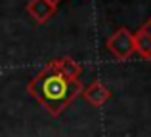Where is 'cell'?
I'll list each match as a JSON object with an SVG mask.
<instances>
[{
    "instance_id": "6da1fadb",
    "label": "cell",
    "mask_w": 151,
    "mask_h": 137,
    "mask_svg": "<svg viewBox=\"0 0 151 137\" xmlns=\"http://www.w3.org/2000/svg\"><path fill=\"white\" fill-rule=\"evenodd\" d=\"M82 89L84 86L81 80H69L61 76L50 61L27 84V92L44 107L50 116H59L78 95H82Z\"/></svg>"
},
{
    "instance_id": "5b68a950",
    "label": "cell",
    "mask_w": 151,
    "mask_h": 137,
    "mask_svg": "<svg viewBox=\"0 0 151 137\" xmlns=\"http://www.w3.org/2000/svg\"><path fill=\"white\" fill-rule=\"evenodd\" d=\"M134 42H136V52L151 63V17L138 29V33L134 34Z\"/></svg>"
},
{
    "instance_id": "277c9868",
    "label": "cell",
    "mask_w": 151,
    "mask_h": 137,
    "mask_svg": "<svg viewBox=\"0 0 151 137\" xmlns=\"http://www.w3.org/2000/svg\"><path fill=\"white\" fill-rule=\"evenodd\" d=\"M82 97H84L92 107H101V105H105L107 101H109L111 89L107 88L101 80H94L92 84H88L82 89Z\"/></svg>"
},
{
    "instance_id": "52a82bcc",
    "label": "cell",
    "mask_w": 151,
    "mask_h": 137,
    "mask_svg": "<svg viewBox=\"0 0 151 137\" xmlns=\"http://www.w3.org/2000/svg\"><path fill=\"white\" fill-rule=\"evenodd\" d=\"M48 2H50V4H54V6L58 8V4H59V2H63V0H48Z\"/></svg>"
},
{
    "instance_id": "7a4b0ae2",
    "label": "cell",
    "mask_w": 151,
    "mask_h": 137,
    "mask_svg": "<svg viewBox=\"0 0 151 137\" xmlns=\"http://www.w3.org/2000/svg\"><path fill=\"white\" fill-rule=\"evenodd\" d=\"M105 48L117 61H126L136 53V42L134 34L126 27H119L113 34L105 40Z\"/></svg>"
},
{
    "instance_id": "8992f818",
    "label": "cell",
    "mask_w": 151,
    "mask_h": 137,
    "mask_svg": "<svg viewBox=\"0 0 151 137\" xmlns=\"http://www.w3.org/2000/svg\"><path fill=\"white\" fill-rule=\"evenodd\" d=\"M52 67L58 70L61 76L69 78V80H78V76L82 74V67L69 55H63V57H58V59H52L50 61Z\"/></svg>"
},
{
    "instance_id": "3957f363",
    "label": "cell",
    "mask_w": 151,
    "mask_h": 137,
    "mask_svg": "<svg viewBox=\"0 0 151 137\" xmlns=\"http://www.w3.org/2000/svg\"><path fill=\"white\" fill-rule=\"evenodd\" d=\"M25 10L31 15V19H35L38 25H44L55 15L58 8L54 4H50L48 0H29L25 4Z\"/></svg>"
}]
</instances>
